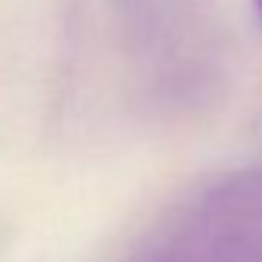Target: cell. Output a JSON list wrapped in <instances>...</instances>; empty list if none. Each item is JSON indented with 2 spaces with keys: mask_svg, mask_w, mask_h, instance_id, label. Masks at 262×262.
<instances>
[{
  "mask_svg": "<svg viewBox=\"0 0 262 262\" xmlns=\"http://www.w3.org/2000/svg\"><path fill=\"white\" fill-rule=\"evenodd\" d=\"M133 262H262V170L201 188Z\"/></svg>",
  "mask_w": 262,
  "mask_h": 262,
  "instance_id": "cell-1",
  "label": "cell"
},
{
  "mask_svg": "<svg viewBox=\"0 0 262 262\" xmlns=\"http://www.w3.org/2000/svg\"><path fill=\"white\" fill-rule=\"evenodd\" d=\"M256 4H259V13H262V0H256Z\"/></svg>",
  "mask_w": 262,
  "mask_h": 262,
  "instance_id": "cell-2",
  "label": "cell"
}]
</instances>
